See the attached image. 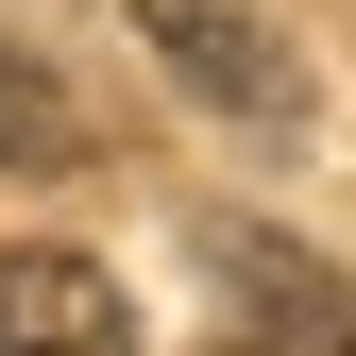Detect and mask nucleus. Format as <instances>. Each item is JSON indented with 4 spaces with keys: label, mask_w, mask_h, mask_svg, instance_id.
<instances>
[{
    "label": "nucleus",
    "mask_w": 356,
    "mask_h": 356,
    "mask_svg": "<svg viewBox=\"0 0 356 356\" xmlns=\"http://www.w3.org/2000/svg\"><path fill=\"white\" fill-rule=\"evenodd\" d=\"M136 17V51L187 85L204 119H238V136H305V34L272 0H119Z\"/></svg>",
    "instance_id": "f257e3e1"
},
{
    "label": "nucleus",
    "mask_w": 356,
    "mask_h": 356,
    "mask_svg": "<svg viewBox=\"0 0 356 356\" xmlns=\"http://www.w3.org/2000/svg\"><path fill=\"white\" fill-rule=\"evenodd\" d=\"M204 254H220V305H238V356H356V272L254 238V220H220Z\"/></svg>",
    "instance_id": "f03ea898"
},
{
    "label": "nucleus",
    "mask_w": 356,
    "mask_h": 356,
    "mask_svg": "<svg viewBox=\"0 0 356 356\" xmlns=\"http://www.w3.org/2000/svg\"><path fill=\"white\" fill-rule=\"evenodd\" d=\"M0 356H136V305L85 254H0Z\"/></svg>",
    "instance_id": "7ed1b4c3"
},
{
    "label": "nucleus",
    "mask_w": 356,
    "mask_h": 356,
    "mask_svg": "<svg viewBox=\"0 0 356 356\" xmlns=\"http://www.w3.org/2000/svg\"><path fill=\"white\" fill-rule=\"evenodd\" d=\"M102 153V119H85V85L34 51V34H0V170H85Z\"/></svg>",
    "instance_id": "20e7f679"
}]
</instances>
